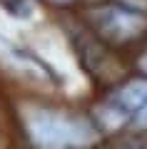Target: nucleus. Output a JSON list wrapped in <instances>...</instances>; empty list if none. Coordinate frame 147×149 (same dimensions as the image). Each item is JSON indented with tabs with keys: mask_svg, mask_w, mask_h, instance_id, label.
Wrapping results in <instances>:
<instances>
[{
	"mask_svg": "<svg viewBox=\"0 0 147 149\" xmlns=\"http://www.w3.org/2000/svg\"><path fill=\"white\" fill-rule=\"evenodd\" d=\"M27 137L37 149H82L97 139L92 124L82 117H70L50 109H32L25 114Z\"/></svg>",
	"mask_w": 147,
	"mask_h": 149,
	"instance_id": "1",
	"label": "nucleus"
},
{
	"mask_svg": "<svg viewBox=\"0 0 147 149\" xmlns=\"http://www.w3.org/2000/svg\"><path fill=\"white\" fill-rule=\"evenodd\" d=\"M92 25L107 40L127 42V40L137 37L147 27V17L142 13L132 10V8L110 5V8H97V10H92Z\"/></svg>",
	"mask_w": 147,
	"mask_h": 149,
	"instance_id": "2",
	"label": "nucleus"
},
{
	"mask_svg": "<svg viewBox=\"0 0 147 149\" xmlns=\"http://www.w3.org/2000/svg\"><path fill=\"white\" fill-rule=\"evenodd\" d=\"M110 102L125 114L127 119L135 117L137 112L147 104V80H132V82H127L125 87H120V90L110 97Z\"/></svg>",
	"mask_w": 147,
	"mask_h": 149,
	"instance_id": "3",
	"label": "nucleus"
},
{
	"mask_svg": "<svg viewBox=\"0 0 147 149\" xmlns=\"http://www.w3.org/2000/svg\"><path fill=\"white\" fill-rule=\"evenodd\" d=\"M0 3H3V8H5L8 13H13L15 17H23V20H27V17L35 15L32 0H0Z\"/></svg>",
	"mask_w": 147,
	"mask_h": 149,
	"instance_id": "4",
	"label": "nucleus"
},
{
	"mask_svg": "<svg viewBox=\"0 0 147 149\" xmlns=\"http://www.w3.org/2000/svg\"><path fill=\"white\" fill-rule=\"evenodd\" d=\"M132 122H135V124H137V127H147V104H145V107H142V109H140V112H137L135 117H132Z\"/></svg>",
	"mask_w": 147,
	"mask_h": 149,
	"instance_id": "5",
	"label": "nucleus"
},
{
	"mask_svg": "<svg viewBox=\"0 0 147 149\" xmlns=\"http://www.w3.org/2000/svg\"><path fill=\"white\" fill-rule=\"evenodd\" d=\"M140 65H142V70H145V72H147V52H145V57L140 60Z\"/></svg>",
	"mask_w": 147,
	"mask_h": 149,
	"instance_id": "6",
	"label": "nucleus"
}]
</instances>
